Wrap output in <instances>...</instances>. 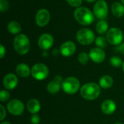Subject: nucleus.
<instances>
[{
	"label": "nucleus",
	"instance_id": "1",
	"mask_svg": "<svg viewBox=\"0 0 124 124\" xmlns=\"http://www.w3.org/2000/svg\"><path fill=\"white\" fill-rule=\"evenodd\" d=\"M76 20L82 25H89L94 20V13L88 8L79 7L76 9L73 13Z\"/></svg>",
	"mask_w": 124,
	"mask_h": 124
},
{
	"label": "nucleus",
	"instance_id": "2",
	"mask_svg": "<svg viewBox=\"0 0 124 124\" xmlns=\"http://www.w3.org/2000/svg\"><path fill=\"white\" fill-rule=\"evenodd\" d=\"M100 94V87L95 83L84 84L81 89V95L87 100H94Z\"/></svg>",
	"mask_w": 124,
	"mask_h": 124
},
{
	"label": "nucleus",
	"instance_id": "3",
	"mask_svg": "<svg viewBox=\"0 0 124 124\" xmlns=\"http://www.w3.org/2000/svg\"><path fill=\"white\" fill-rule=\"evenodd\" d=\"M13 45L16 52L21 55L27 54L31 46L30 41L25 34H17L14 39Z\"/></svg>",
	"mask_w": 124,
	"mask_h": 124
},
{
	"label": "nucleus",
	"instance_id": "4",
	"mask_svg": "<svg viewBox=\"0 0 124 124\" xmlns=\"http://www.w3.org/2000/svg\"><path fill=\"white\" fill-rule=\"evenodd\" d=\"M76 39L82 45H89L95 41V35L91 29L84 28L78 31Z\"/></svg>",
	"mask_w": 124,
	"mask_h": 124
},
{
	"label": "nucleus",
	"instance_id": "5",
	"mask_svg": "<svg viewBox=\"0 0 124 124\" xmlns=\"http://www.w3.org/2000/svg\"><path fill=\"white\" fill-rule=\"evenodd\" d=\"M106 39L110 44L118 46L124 40V33L118 28H111L106 33Z\"/></svg>",
	"mask_w": 124,
	"mask_h": 124
},
{
	"label": "nucleus",
	"instance_id": "6",
	"mask_svg": "<svg viewBox=\"0 0 124 124\" xmlns=\"http://www.w3.org/2000/svg\"><path fill=\"white\" fill-rule=\"evenodd\" d=\"M79 88L80 82L75 77H68L62 83V90L68 94H73L76 93L78 91Z\"/></svg>",
	"mask_w": 124,
	"mask_h": 124
},
{
	"label": "nucleus",
	"instance_id": "7",
	"mask_svg": "<svg viewBox=\"0 0 124 124\" xmlns=\"http://www.w3.org/2000/svg\"><path fill=\"white\" fill-rule=\"evenodd\" d=\"M93 13L94 16L100 19L104 20L108 15V5L105 0H97L94 5Z\"/></svg>",
	"mask_w": 124,
	"mask_h": 124
},
{
	"label": "nucleus",
	"instance_id": "8",
	"mask_svg": "<svg viewBox=\"0 0 124 124\" xmlns=\"http://www.w3.org/2000/svg\"><path fill=\"white\" fill-rule=\"evenodd\" d=\"M31 74L35 79L41 81L48 76L49 69L44 64L37 63L32 67Z\"/></svg>",
	"mask_w": 124,
	"mask_h": 124
},
{
	"label": "nucleus",
	"instance_id": "9",
	"mask_svg": "<svg viewBox=\"0 0 124 124\" xmlns=\"http://www.w3.org/2000/svg\"><path fill=\"white\" fill-rule=\"evenodd\" d=\"M35 20L38 26L44 27L50 20V13L46 9H41L36 12Z\"/></svg>",
	"mask_w": 124,
	"mask_h": 124
},
{
	"label": "nucleus",
	"instance_id": "10",
	"mask_svg": "<svg viewBox=\"0 0 124 124\" xmlns=\"http://www.w3.org/2000/svg\"><path fill=\"white\" fill-rule=\"evenodd\" d=\"M8 111L14 116H20L24 110V105L19 100H12L7 104Z\"/></svg>",
	"mask_w": 124,
	"mask_h": 124
},
{
	"label": "nucleus",
	"instance_id": "11",
	"mask_svg": "<svg viewBox=\"0 0 124 124\" xmlns=\"http://www.w3.org/2000/svg\"><path fill=\"white\" fill-rule=\"evenodd\" d=\"M53 44L54 38L49 33H44L39 38L38 45L43 50H48L52 46Z\"/></svg>",
	"mask_w": 124,
	"mask_h": 124
},
{
	"label": "nucleus",
	"instance_id": "12",
	"mask_svg": "<svg viewBox=\"0 0 124 124\" xmlns=\"http://www.w3.org/2000/svg\"><path fill=\"white\" fill-rule=\"evenodd\" d=\"M89 58L96 63H101L105 59V51L99 47H94L89 52Z\"/></svg>",
	"mask_w": 124,
	"mask_h": 124
},
{
	"label": "nucleus",
	"instance_id": "13",
	"mask_svg": "<svg viewBox=\"0 0 124 124\" xmlns=\"http://www.w3.org/2000/svg\"><path fill=\"white\" fill-rule=\"evenodd\" d=\"M76 50V46L73 41H65L64 42L60 48V53L65 57H69L73 55Z\"/></svg>",
	"mask_w": 124,
	"mask_h": 124
},
{
	"label": "nucleus",
	"instance_id": "14",
	"mask_svg": "<svg viewBox=\"0 0 124 124\" xmlns=\"http://www.w3.org/2000/svg\"><path fill=\"white\" fill-rule=\"evenodd\" d=\"M17 83H18V79L17 76L12 73H9L6 75L3 80V84L4 88L9 90L14 89L17 86Z\"/></svg>",
	"mask_w": 124,
	"mask_h": 124
},
{
	"label": "nucleus",
	"instance_id": "15",
	"mask_svg": "<svg viewBox=\"0 0 124 124\" xmlns=\"http://www.w3.org/2000/svg\"><path fill=\"white\" fill-rule=\"evenodd\" d=\"M62 83V77L60 76H57L54 77V78L50 81L47 85V90L51 94H56L60 91V84Z\"/></svg>",
	"mask_w": 124,
	"mask_h": 124
},
{
	"label": "nucleus",
	"instance_id": "16",
	"mask_svg": "<svg viewBox=\"0 0 124 124\" xmlns=\"http://www.w3.org/2000/svg\"><path fill=\"white\" fill-rule=\"evenodd\" d=\"M101 109L102 113L106 115H110L115 112L116 110V103L111 100H107L104 101L102 104Z\"/></svg>",
	"mask_w": 124,
	"mask_h": 124
},
{
	"label": "nucleus",
	"instance_id": "17",
	"mask_svg": "<svg viewBox=\"0 0 124 124\" xmlns=\"http://www.w3.org/2000/svg\"><path fill=\"white\" fill-rule=\"evenodd\" d=\"M111 11L113 15L117 17H121L124 15V6L122 3L114 2L111 6Z\"/></svg>",
	"mask_w": 124,
	"mask_h": 124
},
{
	"label": "nucleus",
	"instance_id": "18",
	"mask_svg": "<svg viewBox=\"0 0 124 124\" xmlns=\"http://www.w3.org/2000/svg\"><path fill=\"white\" fill-rule=\"evenodd\" d=\"M15 70H16L17 74L23 78L28 77L30 75V73H31L28 65L25 63H20V64L17 65Z\"/></svg>",
	"mask_w": 124,
	"mask_h": 124
},
{
	"label": "nucleus",
	"instance_id": "19",
	"mask_svg": "<svg viewBox=\"0 0 124 124\" xmlns=\"http://www.w3.org/2000/svg\"><path fill=\"white\" fill-rule=\"evenodd\" d=\"M41 109V105L39 102L36 99L30 100L27 103V110L32 114L37 113Z\"/></svg>",
	"mask_w": 124,
	"mask_h": 124
},
{
	"label": "nucleus",
	"instance_id": "20",
	"mask_svg": "<svg viewBox=\"0 0 124 124\" xmlns=\"http://www.w3.org/2000/svg\"><path fill=\"white\" fill-rule=\"evenodd\" d=\"M7 30L12 34H18L21 31V26L20 24L17 21H10L7 25Z\"/></svg>",
	"mask_w": 124,
	"mask_h": 124
},
{
	"label": "nucleus",
	"instance_id": "21",
	"mask_svg": "<svg viewBox=\"0 0 124 124\" xmlns=\"http://www.w3.org/2000/svg\"><path fill=\"white\" fill-rule=\"evenodd\" d=\"M113 84V80L110 76H104L100 79V86L102 89H109L112 86Z\"/></svg>",
	"mask_w": 124,
	"mask_h": 124
},
{
	"label": "nucleus",
	"instance_id": "22",
	"mask_svg": "<svg viewBox=\"0 0 124 124\" xmlns=\"http://www.w3.org/2000/svg\"><path fill=\"white\" fill-rule=\"evenodd\" d=\"M108 30V23L105 20H101L96 25V31L99 34L107 33Z\"/></svg>",
	"mask_w": 124,
	"mask_h": 124
},
{
	"label": "nucleus",
	"instance_id": "23",
	"mask_svg": "<svg viewBox=\"0 0 124 124\" xmlns=\"http://www.w3.org/2000/svg\"><path fill=\"white\" fill-rule=\"evenodd\" d=\"M108 41L106 37L100 36H98L95 39V44L99 48L103 49V48L106 47L108 45Z\"/></svg>",
	"mask_w": 124,
	"mask_h": 124
},
{
	"label": "nucleus",
	"instance_id": "24",
	"mask_svg": "<svg viewBox=\"0 0 124 124\" xmlns=\"http://www.w3.org/2000/svg\"><path fill=\"white\" fill-rule=\"evenodd\" d=\"M110 63L116 68H119L123 65L122 60L118 56H113L110 60Z\"/></svg>",
	"mask_w": 124,
	"mask_h": 124
},
{
	"label": "nucleus",
	"instance_id": "25",
	"mask_svg": "<svg viewBox=\"0 0 124 124\" xmlns=\"http://www.w3.org/2000/svg\"><path fill=\"white\" fill-rule=\"evenodd\" d=\"M89 58V55L87 54V53L86 52H81L78 56V60L79 62L83 65H85L88 62Z\"/></svg>",
	"mask_w": 124,
	"mask_h": 124
},
{
	"label": "nucleus",
	"instance_id": "26",
	"mask_svg": "<svg viewBox=\"0 0 124 124\" xmlns=\"http://www.w3.org/2000/svg\"><path fill=\"white\" fill-rule=\"evenodd\" d=\"M9 9V3L7 0H0V11L4 12Z\"/></svg>",
	"mask_w": 124,
	"mask_h": 124
},
{
	"label": "nucleus",
	"instance_id": "27",
	"mask_svg": "<svg viewBox=\"0 0 124 124\" xmlns=\"http://www.w3.org/2000/svg\"><path fill=\"white\" fill-rule=\"evenodd\" d=\"M9 98V93L6 90H2L0 93V100L2 102L7 101Z\"/></svg>",
	"mask_w": 124,
	"mask_h": 124
},
{
	"label": "nucleus",
	"instance_id": "28",
	"mask_svg": "<svg viewBox=\"0 0 124 124\" xmlns=\"http://www.w3.org/2000/svg\"><path fill=\"white\" fill-rule=\"evenodd\" d=\"M68 4L73 7H79L82 4V0H66Z\"/></svg>",
	"mask_w": 124,
	"mask_h": 124
},
{
	"label": "nucleus",
	"instance_id": "29",
	"mask_svg": "<svg viewBox=\"0 0 124 124\" xmlns=\"http://www.w3.org/2000/svg\"><path fill=\"white\" fill-rule=\"evenodd\" d=\"M31 121L32 124H39V122H40V118H39V116L38 115L34 114V115L31 117Z\"/></svg>",
	"mask_w": 124,
	"mask_h": 124
},
{
	"label": "nucleus",
	"instance_id": "30",
	"mask_svg": "<svg viewBox=\"0 0 124 124\" xmlns=\"http://www.w3.org/2000/svg\"><path fill=\"white\" fill-rule=\"evenodd\" d=\"M116 51L117 52L124 54V43H121V44L118 45L116 48Z\"/></svg>",
	"mask_w": 124,
	"mask_h": 124
},
{
	"label": "nucleus",
	"instance_id": "31",
	"mask_svg": "<svg viewBox=\"0 0 124 124\" xmlns=\"http://www.w3.org/2000/svg\"><path fill=\"white\" fill-rule=\"evenodd\" d=\"M0 108H1V118H0V120L2 121L4 118L5 116H6V111H5V109H4V106L1 105H0Z\"/></svg>",
	"mask_w": 124,
	"mask_h": 124
},
{
	"label": "nucleus",
	"instance_id": "32",
	"mask_svg": "<svg viewBox=\"0 0 124 124\" xmlns=\"http://www.w3.org/2000/svg\"><path fill=\"white\" fill-rule=\"evenodd\" d=\"M5 53H6V50H5L4 46L2 44H1L0 45V57L3 58L4 56L5 55Z\"/></svg>",
	"mask_w": 124,
	"mask_h": 124
},
{
	"label": "nucleus",
	"instance_id": "33",
	"mask_svg": "<svg viewBox=\"0 0 124 124\" xmlns=\"http://www.w3.org/2000/svg\"><path fill=\"white\" fill-rule=\"evenodd\" d=\"M85 1H88V2H94V1H96L97 0H85Z\"/></svg>",
	"mask_w": 124,
	"mask_h": 124
},
{
	"label": "nucleus",
	"instance_id": "34",
	"mask_svg": "<svg viewBox=\"0 0 124 124\" xmlns=\"http://www.w3.org/2000/svg\"><path fill=\"white\" fill-rule=\"evenodd\" d=\"M1 124H11L9 122H7V121H4V122H2Z\"/></svg>",
	"mask_w": 124,
	"mask_h": 124
},
{
	"label": "nucleus",
	"instance_id": "35",
	"mask_svg": "<svg viewBox=\"0 0 124 124\" xmlns=\"http://www.w3.org/2000/svg\"><path fill=\"white\" fill-rule=\"evenodd\" d=\"M122 68H123V70H124V61L123 62V65H122Z\"/></svg>",
	"mask_w": 124,
	"mask_h": 124
},
{
	"label": "nucleus",
	"instance_id": "36",
	"mask_svg": "<svg viewBox=\"0 0 124 124\" xmlns=\"http://www.w3.org/2000/svg\"><path fill=\"white\" fill-rule=\"evenodd\" d=\"M121 3L124 5V0H121Z\"/></svg>",
	"mask_w": 124,
	"mask_h": 124
},
{
	"label": "nucleus",
	"instance_id": "37",
	"mask_svg": "<svg viewBox=\"0 0 124 124\" xmlns=\"http://www.w3.org/2000/svg\"><path fill=\"white\" fill-rule=\"evenodd\" d=\"M122 124V123H116V124Z\"/></svg>",
	"mask_w": 124,
	"mask_h": 124
}]
</instances>
